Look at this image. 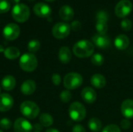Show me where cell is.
Here are the masks:
<instances>
[{
  "label": "cell",
  "mask_w": 133,
  "mask_h": 132,
  "mask_svg": "<svg viewBox=\"0 0 133 132\" xmlns=\"http://www.w3.org/2000/svg\"><path fill=\"white\" fill-rule=\"evenodd\" d=\"M129 38L125 34H119L115 40V45L120 51L125 50L129 45Z\"/></svg>",
  "instance_id": "e0dca14e"
},
{
  "label": "cell",
  "mask_w": 133,
  "mask_h": 132,
  "mask_svg": "<svg viewBox=\"0 0 133 132\" xmlns=\"http://www.w3.org/2000/svg\"><path fill=\"white\" fill-rule=\"evenodd\" d=\"M102 132H121V129L118 125L111 124L104 127Z\"/></svg>",
  "instance_id": "d6a6232c"
},
{
  "label": "cell",
  "mask_w": 133,
  "mask_h": 132,
  "mask_svg": "<svg viewBox=\"0 0 133 132\" xmlns=\"http://www.w3.org/2000/svg\"><path fill=\"white\" fill-rule=\"evenodd\" d=\"M45 1H47V2H53L55 0H45Z\"/></svg>",
  "instance_id": "b9f144b4"
},
{
  "label": "cell",
  "mask_w": 133,
  "mask_h": 132,
  "mask_svg": "<svg viewBox=\"0 0 133 132\" xmlns=\"http://www.w3.org/2000/svg\"><path fill=\"white\" fill-rule=\"evenodd\" d=\"M16 82L15 78L12 75H5L1 82V86L3 88V89L6 90V91H11L12 90L15 86H16Z\"/></svg>",
  "instance_id": "d6986e66"
},
{
  "label": "cell",
  "mask_w": 133,
  "mask_h": 132,
  "mask_svg": "<svg viewBox=\"0 0 133 132\" xmlns=\"http://www.w3.org/2000/svg\"><path fill=\"white\" fill-rule=\"evenodd\" d=\"M13 128L15 132H31L33 130V126L26 119L19 117L14 122Z\"/></svg>",
  "instance_id": "8fae6325"
},
{
  "label": "cell",
  "mask_w": 133,
  "mask_h": 132,
  "mask_svg": "<svg viewBox=\"0 0 133 132\" xmlns=\"http://www.w3.org/2000/svg\"><path fill=\"white\" fill-rule=\"evenodd\" d=\"M82 99L87 103H94L97 100L96 91L90 87H85L81 91Z\"/></svg>",
  "instance_id": "9a60e30c"
},
{
  "label": "cell",
  "mask_w": 133,
  "mask_h": 132,
  "mask_svg": "<svg viewBox=\"0 0 133 132\" xmlns=\"http://www.w3.org/2000/svg\"><path fill=\"white\" fill-rule=\"evenodd\" d=\"M29 1H31L32 2V1H34V0H29Z\"/></svg>",
  "instance_id": "7bdbcfd3"
},
{
  "label": "cell",
  "mask_w": 133,
  "mask_h": 132,
  "mask_svg": "<svg viewBox=\"0 0 133 132\" xmlns=\"http://www.w3.org/2000/svg\"><path fill=\"white\" fill-rule=\"evenodd\" d=\"M74 54L79 58H85L91 56L94 51V45L87 40H81L76 42L73 46Z\"/></svg>",
  "instance_id": "6da1fadb"
},
{
  "label": "cell",
  "mask_w": 133,
  "mask_h": 132,
  "mask_svg": "<svg viewBox=\"0 0 133 132\" xmlns=\"http://www.w3.org/2000/svg\"><path fill=\"white\" fill-rule=\"evenodd\" d=\"M121 27L125 31H129L132 27V23L129 19H125L121 22Z\"/></svg>",
  "instance_id": "1f68e13d"
},
{
  "label": "cell",
  "mask_w": 133,
  "mask_h": 132,
  "mask_svg": "<svg viewBox=\"0 0 133 132\" xmlns=\"http://www.w3.org/2000/svg\"><path fill=\"white\" fill-rule=\"evenodd\" d=\"M91 84L97 89H102L106 86V79L101 74H94L90 79Z\"/></svg>",
  "instance_id": "44dd1931"
},
{
  "label": "cell",
  "mask_w": 133,
  "mask_h": 132,
  "mask_svg": "<svg viewBox=\"0 0 133 132\" xmlns=\"http://www.w3.org/2000/svg\"><path fill=\"white\" fill-rule=\"evenodd\" d=\"M19 1L20 0H10V3H12V4H15V5H16V4H18L19 2Z\"/></svg>",
  "instance_id": "ab89813d"
},
{
  "label": "cell",
  "mask_w": 133,
  "mask_h": 132,
  "mask_svg": "<svg viewBox=\"0 0 133 132\" xmlns=\"http://www.w3.org/2000/svg\"><path fill=\"white\" fill-rule=\"evenodd\" d=\"M20 112L25 117L28 119H34L38 116L40 113V108L34 102L27 100L21 103Z\"/></svg>",
  "instance_id": "277c9868"
},
{
  "label": "cell",
  "mask_w": 133,
  "mask_h": 132,
  "mask_svg": "<svg viewBox=\"0 0 133 132\" xmlns=\"http://www.w3.org/2000/svg\"><path fill=\"white\" fill-rule=\"evenodd\" d=\"M83 76L77 72H69L66 74L63 79L64 86L67 89H76L83 84Z\"/></svg>",
  "instance_id": "5b68a950"
},
{
  "label": "cell",
  "mask_w": 133,
  "mask_h": 132,
  "mask_svg": "<svg viewBox=\"0 0 133 132\" xmlns=\"http://www.w3.org/2000/svg\"><path fill=\"white\" fill-rule=\"evenodd\" d=\"M91 62L95 66H101L104 62V56L99 53H96L91 57Z\"/></svg>",
  "instance_id": "d4e9b609"
},
{
  "label": "cell",
  "mask_w": 133,
  "mask_h": 132,
  "mask_svg": "<svg viewBox=\"0 0 133 132\" xmlns=\"http://www.w3.org/2000/svg\"><path fill=\"white\" fill-rule=\"evenodd\" d=\"M0 93H1V87H0Z\"/></svg>",
  "instance_id": "f6af8a7d"
},
{
  "label": "cell",
  "mask_w": 133,
  "mask_h": 132,
  "mask_svg": "<svg viewBox=\"0 0 133 132\" xmlns=\"http://www.w3.org/2000/svg\"><path fill=\"white\" fill-rule=\"evenodd\" d=\"M4 55L6 58L10 59V60H14L16 59L19 57L20 52L18 48L16 47H9L4 51Z\"/></svg>",
  "instance_id": "7402d4cb"
},
{
  "label": "cell",
  "mask_w": 133,
  "mask_h": 132,
  "mask_svg": "<svg viewBox=\"0 0 133 132\" xmlns=\"http://www.w3.org/2000/svg\"><path fill=\"white\" fill-rule=\"evenodd\" d=\"M11 8V3L8 0H0V13L7 12Z\"/></svg>",
  "instance_id": "f1b7e54d"
},
{
  "label": "cell",
  "mask_w": 133,
  "mask_h": 132,
  "mask_svg": "<svg viewBox=\"0 0 133 132\" xmlns=\"http://www.w3.org/2000/svg\"><path fill=\"white\" fill-rule=\"evenodd\" d=\"M41 47V43L37 40H32L28 43L27 48L28 51L30 53H35L37 52Z\"/></svg>",
  "instance_id": "484cf974"
},
{
  "label": "cell",
  "mask_w": 133,
  "mask_h": 132,
  "mask_svg": "<svg viewBox=\"0 0 133 132\" xmlns=\"http://www.w3.org/2000/svg\"><path fill=\"white\" fill-rule=\"evenodd\" d=\"M0 132H3V131H2V130H0Z\"/></svg>",
  "instance_id": "ee69618b"
},
{
  "label": "cell",
  "mask_w": 133,
  "mask_h": 132,
  "mask_svg": "<svg viewBox=\"0 0 133 132\" xmlns=\"http://www.w3.org/2000/svg\"><path fill=\"white\" fill-rule=\"evenodd\" d=\"M121 111L125 118L131 119L133 117V100H125L121 105Z\"/></svg>",
  "instance_id": "5bb4252c"
},
{
  "label": "cell",
  "mask_w": 133,
  "mask_h": 132,
  "mask_svg": "<svg viewBox=\"0 0 133 132\" xmlns=\"http://www.w3.org/2000/svg\"><path fill=\"white\" fill-rule=\"evenodd\" d=\"M58 59L62 64H68L72 59V53L68 47H62L58 51Z\"/></svg>",
  "instance_id": "ffe728a7"
},
{
  "label": "cell",
  "mask_w": 133,
  "mask_h": 132,
  "mask_svg": "<svg viewBox=\"0 0 133 132\" xmlns=\"http://www.w3.org/2000/svg\"><path fill=\"white\" fill-rule=\"evenodd\" d=\"M88 127L93 132H99L102 128V123L97 117H92L88 121Z\"/></svg>",
  "instance_id": "603a6c76"
},
{
  "label": "cell",
  "mask_w": 133,
  "mask_h": 132,
  "mask_svg": "<svg viewBox=\"0 0 133 132\" xmlns=\"http://www.w3.org/2000/svg\"><path fill=\"white\" fill-rule=\"evenodd\" d=\"M72 132H87L85 128L82 126L81 124H76L73 127Z\"/></svg>",
  "instance_id": "8d00e7d4"
},
{
  "label": "cell",
  "mask_w": 133,
  "mask_h": 132,
  "mask_svg": "<svg viewBox=\"0 0 133 132\" xmlns=\"http://www.w3.org/2000/svg\"><path fill=\"white\" fill-rule=\"evenodd\" d=\"M40 124L42 127H50L53 124V117L48 113H43L39 118Z\"/></svg>",
  "instance_id": "cb8c5ba5"
},
{
  "label": "cell",
  "mask_w": 133,
  "mask_h": 132,
  "mask_svg": "<svg viewBox=\"0 0 133 132\" xmlns=\"http://www.w3.org/2000/svg\"><path fill=\"white\" fill-rule=\"evenodd\" d=\"M58 14L62 19H63L65 21H69L74 16V11L71 6L65 5L61 7Z\"/></svg>",
  "instance_id": "ac0fdd59"
},
{
  "label": "cell",
  "mask_w": 133,
  "mask_h": 132,
  "mask_svg": "<svg viewBox=\"0 0 133 132\" xmlns=\"http://www.w3.org/2000/svg\"><path fill=\"white\" fill-rule=\"evenodd\" d=\"M34 13L41 18H47L51 16V7L43 2H38L34 5Z\"/></svg>",
  "instance_id": "7c38bea8"
},
{
  "label": "cell",
  "mask_w": 133,
  "mask_h": 132,
  "mask_svg": "<svg viewBox=\"0 0 133 132\" xmlns=\"http://www.w3.org/2000/svg\"><path fill=\"white\" fill-rule=\"evenodd\" d=\"M70 27L74 31H79L82 28V23L79 20H75L71 23Z\"/></svg>",
  "instance_id": "836d02e7"
},
{
  "label": "cell",
  "mask_w": 133,
  "mask_h": 132,
  "mask_svg": "<svg viewBox=\"0 0 133 132\" xmlns=\"http://www.w3.org/2000/svg\"><path fill=\"white\" fill-rule=\"evenodd\" d=\"M34 132H40V131H34Z\"/></svg>",
  "instance_id": "bcb514c9"
},
{
  "label": "cell",
  "mask_w": 133,
  "mask_h": 132,
  "mask_svg": "<svg viewBox=\"0 0 133 132\" xmlns=\"http://www.w3.org/2000/svg\"><path fill=\"white\" fill-rule=\"evenodd\" d=\"M3 36L8 40H14L19 36L20 29L16 23H9L3 29Z\"/></svg>",
  "instance_id": "9c48e42d"
},
{
  "label": "cell",
  "mask_w": 133,
  "mask_h": 132,
  "mask_svg": "<svg viewBox=\"0 0 133 132\" xmlns=\"http://www.w3.org/2000/svg\"><path fill=\"white\" fill-rule=\"evenodd\" d=\"M4 51H5V49L2 47V46H1V45H0V52H2V51H3V52H4Z\"/></svg>",
  "instance_id": "60d3db41"
},
{
  "label": "cell",
  "mask_w": 133,
  "mask_h": 132,
  "mask_svg": "<svg viewBox=\"0 0 133 132\" xmlns=\"http://www.w3.org/2000/svg\"><path fill=\"white\" fill-rule=\"evenodd\" d=\"M33 128L36 130L35 131H41V128H42V125H41V124H36Z\"/></svg>",
  "instance_id": "74e56055"
},
{
  "label": "cell",
  "mask_w": 133,
  "mask_h": 132,
  "mask_svg": "<svg viewBox=\"0 0 133 132\" xmlns=\"http://www.w3.org/2000/svg\"><path fill=\"white\" fill-rule=\"evenodd\" d=\"M30 9L26 5L18 3L15 5L12 10V18L18 23H24L30 17Z\"/></svg>",
  "instance_id": "3957f363"
},
{
  "label": "cell",
  "mask_w": 133,
  "mask_h": 132,
  "mask_svg": "<svg viewBox=\"0 0 133 132\" xmlns=\"http://www.w3.org/2000/svg\"><path fill=\"white\" fill-rule=\"evenodd\" d=\"M94 45L101 49H106L111 45V40L106 34L97 33L92 37Z\"/></svg>",
  "instance_id": "30bf717a"
},
{
  "label": "cell",
  "mask_w": 133,
  "mask_h": 132,
  "mask_svg": "<svg viewBox=\"0 0 133 132\" xmlns=\"http://www.w3.org/2000/svg\"><path fill=\"white\" fill-rule=\"evenodd\" d=\"M96 30L98 32L97 33L100 34H106L108 26V23L105 22H101V21H97L96 25H95Z\"/></svg>",
  "instance_id": "4316f807"
},
{
  "label": "cell",
  "mask_w": 133,
  "mask_h": 132,
  "mask_svg": "<svg viewBox=\"0 0 133 132\" xmlns=\"http://www.w3.org/2000/svg\"><path fill=\"white\" fill-rule=\"evenodd\" d=\"M132 3L130 0H121L115 5V15L119 18H125L132 12Z\"/></svg>",
  "instance_id": "52a82bcc"
},
{
  "label": "cell",
  "mask_w": 133,
  "mask_h": 132,
  "mask_svg": "<svg viewBox=\"0 0 133 132\" xmlns=\"http://www.w3.org/2000/svg\"><path fill=\"white\" fill-rule=\"evenodd\" d=\"M69 114L74 121H82L87 115L85 107L79 102H73L69 108Z\"/></svg>",
  "instance_id": "8992f818"
},
{
  "label": "cell",
  "mask_w": 133,
  "mask_h": 132,
  "mask_svg": "<svg viewBox=\"0 0 133 132\" xmlns=\"http://www.w3.org/2000/svg\"><path fill=\"white\" fill-rule=\"evenodd\" d=\"M121 127L122 129L124 130H127L131 127V121H129V119L125 118L121 121Z\"/></svg>",
  "instance_id": "d590c367"
},
{
  "label": "cell",
  "mask_w": 133,
  "mask_h": 132,
  "mask_svg": "<svg viewBox=\"0 0 133 132\" xmlns=\"http://www.w3.org/2000/svg\"><path fill=\"white\" fill-rule=\"evenodd\" d=\"M45 132H60L58 130H57V129H55V128H49V129H48L47 131Z\"/></svg>",
  "instance_id": "f35d334b"
},
{
  "label": "cell",
  "mask_w": 133,
  "mask_h": 132,
  "mask_svg": "<svg viewBox=\"0 0 133 132\" xmlns=\"http://www.w3.org/2000/svg\"><path fill=\"white\" fill-rule=\"evenodd\" d=\"M72 99V94L69 90H64L60 93V100L63 103H68Z\"/></svg>",
  "instance_id": "f546056e"
},
{
  "label": "cell",
  "mask_w": 133,
  "mask_h": 132,
  "mask_svg": "<svg viewBox=\"0 0 133 132\" xmlns=\"http://www.w3.org/2000/svg\"><path fill=\"white\" fill-rule=\"evenodd\" d=\"M11 127H12V122H11V121L9 118L4 117V118H2L0 120V128L2 129L8 130Z\"/></svg>",
  "instance_id": "4dcf8cb0"
},
{
  "label": "cell",
  "mask_w": 133,
  "mask_h": 132,
  "mask_svg": "<svg viewBox=\"0 0 133 132\" xmlns=\"http://www.w3.org/2000/svg\"><path fill=\"white\" fill-rule=\"evenodd\" d=\"M61 80H62V79H61V76H60L59 74L55 73V74L52 75V76H51V81H52V82H53L54 85H55V86L60 85Z\"/></svg>",
  "instance_id": "e575fe53"
},
{
  "label": "cell",
  "mask_w": 133,
  "mask_h": 132,
  "mask_svg": "<svg viewBox=\"0 0 133 132\" xmlns=\"http://www.w3.org/2000/svg\"><path fill=\"white\" fill-rule=\"evenodd\" d=\"M70 31H71L70 25L63 22L57 23L56 24L54 25L52 28V34L57 39L66 38L69 35Z\"/></svg>",
  "instance_id": "ba28073f"
},
{
  "label": "cell",
  "mask_w": 133,
  "mask_h": 132,
  "mask_svg": "<svg viewBox=\"0 0 133 132\" xmlns=\"http://www.w3.org/2000/svg\"><path fill=\"white\" fill-rule=\"evenodd\" d=\"M96 19L97 21L107 23L108 20V14L104 10H99L96 14Z\"/></svg>",
  "instance_id": "83f0119b"
},
{
  "label": "cell",
  "mask_w": 133,
  "mask_h": 132,
  "mask_svg": "<svg viewBox=\"0 0 133 132\" xmlns=\"http://www.w3.org/2000/svg\"><path fill=\"white\" fill-rule=\"evenodd\" d=\"M13 106V98L9 93L0 94V111L5 112L9 110Z\"/></svg>",
  "instance_id": "4fadbf2b"
},
{
  "label": "cell",
  "mask_w": 133,
  "mask_h": 132,
  "mask_svg": "<svg viewBox=\"0 0 133 132\" xmlns=\"http://www.w3.org/2000/svg\"><path fill=\"white\" fill-rule=\"evenodd\" d=\"M36 88L37 86L34 80L28 79L23 82L20 87V91L23 94L26 96H29V95H32L35 92Z\"/></svg>",
  "instance_id": "2e32d148"
},
{
  "label": "cell",
  "mask_w": 133,
  "mask_h": 132,
  "mask_svg": "<svg viewBox=\"0 0 133 132\" xmlns=\"http://www.w3.org/2000/svg\"><path fill=\"white\" fill-rule=\"evenodd\" d=\"M19 67L22 70L26 72H34L38 65L37 58L32 53L23 54L19 58Z\"/></svg>",
  "instance_id": "7a4b0ae2"
}]
</instances>
